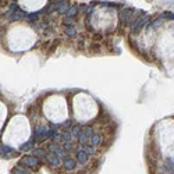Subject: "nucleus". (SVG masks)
Returning <instances> with one entry per match:
<instances>
[{
	"label": "nucleus",
	"instance_id": "nucleus-1",
	"mask_svg": "<svg viewBox=\"0 0 174 174\" xmlns=\"http://www.w3.org/2000/svg\"><path fill=\"white\" fill-rule=\"evenodd\" d=\"M35 31L30 25L16 21L7 28L4 42L7 45V49L11 52H24L35 43Z\"/></svg>",
	"mask_w": 174,
	"mask_h": 174
},
{
	"label": "nucleus",
	"instance_id": "nucleus-2",
	"mask_svg": "<svg viewBox=\"0 0 174 174\" xmlns=\"http://www.w3.org/2000/svg\"><path fill=\"white\" fill-rule=\"evenodd\" d=\"M31 137V125L30 121L24 116H14L7 123L6 128L2 135V141L9 148H21L28 142Z\"/></svg>",
	"mask_w": 174,
	"mask_h": 174
},
{
	"label": "nucleus",
	"instance_id": "nucleus-3",
	"mask_svg": "<svg viewBox=\"0 0 174 174\" xmlns=\"http://www.w3.org/2000/svg\"><path fill=\"white\" fill-rule=\"evenodd\" d=\"M72 112H74V117H75L77 121L85 123L92 120L96 116L98 106L91 96L79 93L72 99Z\"/></svg>",
	"mask_w": 174,
	"mask_h": 174
},
{
	"label": "nucleus",
	"instance_id": "nucleus-4",
	"mask_svg": "<svg viewBox=\"0 0 174 174\" xmlns=\"http://www.w3.org/2000/svg\"><path fill=\"white\" fill-rule=\"evenodd\" d=\"M43 112L46 114L53 124H59V123L64 121L67 118V107H66V100L61 96H53V98L47 99L43 107Z\"/></svg>",
	"mask_w": 174,
	"mask_h": 174
},
{
	"label": "nucleus",
	"instance_id": "nucleus-5",
	"mask_svg": "<svg viewBox=\"0 0 174 174\" xmlns=\"http://www.w3.org/2000/svg\"><path fill=\"white\" fill-rule=\"evenodd\" d=\"M46 4V0H18V7L30 14L39 13Z\"/></svg>",
	"mask_w": 174,
	"mask_h": 174
},
{
	"label": "nucleus",
	"instance_id": "nucleus-6",
	"mask_svg": "<svg viewBox=\"0 0 174 174\" xmlns=\"http://www.w3.org/2000/svg\"><path fill=\"white\" fill-rule=\"evenodd\" d=\"M7 116H9V109H7L6 103H4L3 100H0V131H2L3 125L6 124Z\"/></svg>",
	"mask_w": 174,
	"mask_h": 174
},
{
	"label": "nucleus",
	"instance_id": "nucleus-7",
	"mask_svg": "<svg viewBox=\"0 0 174 174\" xmlns=\"http://www.w3.org/2000/svg\"><path fill=\"white\" fill-rule=\"evenodd\" d=\"M148 20H149L148 17H142V18H139L138 23L135 24V26H134V32H139V31L144 28V25L146 24V21H148Z\"/></svg>",
	"mask_w": 174,
	"mask_h": 174
},
{
	"label": "nucleus",
	"instance_id": "nucleus-8",
	"mask_svg": "<svg viewBox=\"0 0 174 174\" xmlns=\"http://www.w3.org/2000/svg\"><path fill=\"white\" fill-rule=\"evenodd\" d=\"M163 18H166V20H171V21H174V13H170V11H164L163 13Z\"/></svg>",
	"mask_w": 174,
	"mask_h": 174
},
{
	"label": "nucleus",
	"instance_id": "nucleus-9",
	"mask_svg": "<svg viewBox=\"0 0 174 174\" xmlns=\"http://www.w3.org/2000/svg\"><path fill=\"white\" fill-rule=\"evenodd\" d=\"M162 24H163V18H160V20H156V21H155V23L151 25V28H152V30H155V28H158V26H160Z\"/></svg>",
	"mask_w": 174,
	"mask_h": 174
}]
</instances>
